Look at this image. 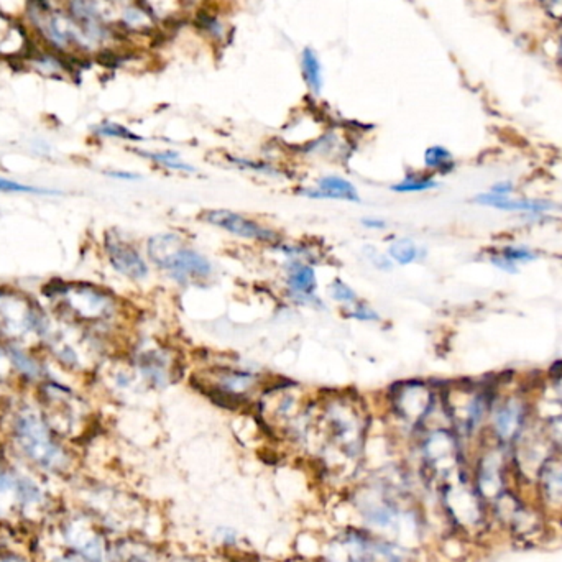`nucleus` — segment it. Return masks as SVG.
Instances as JSON below:
<instances>
[{
  "label": "nucleus",
  "instance_id": "nucleus-1",
  "mask_svg": "<svg viewBox=\"0 0 562 562\" xmlns=\"http://www.w3.org/2000/svg\"><path fill=\"white\" fill-rule=\"evenodd\" d=\"M10 437L15 449L28 464L49 473H66L71 469L68 449L35 408L22 405L12 413Z\"/></svg>",
  "mask_w": 562,
  "mask_h": 562
},
{
  "label": "nucleus",
  "instance_id": "nucleus-2",
  "mask_svg": "<svg viewBox=\"0 0 562 562\" xmlns=\"http://www.w3.org/2000/svg\"><path fill=\"white\" fill-rule=\"evenodd\" d=\"M147 255L158 270L178 285H202L214 274L209 258L191 247L176 232H161L150 237Z\"/></svg>",
  "mask_w": 562,
  "mask_h": 562
},
{
  "label": "nucleus",
  "instance_id": "nucleus-3",
  "mask_svg": "<svg viewBox=\"0 0 562 562\" xmlns=\"http://www.w3.org/2000/svg\"><path fill=\"white\" fill-rule=\"evenodd\" d=\"M47 296L55 298L65 319L102 326L117 316L119 303L109 291L91 283H58Z\"/></svg>",
  "mask_w": 562,
  "mask_h": 562
},
{
  "label": "nucleus",
  "instance_id": "nucleus-4",
  "mask_svg": "<svg viewBox=\"0 0 562 562\" xmlns=\"http://www.w3.org/2000/svg\"><path fill=\"white\" fill-rule=\"evenodd\" d=\"M49 319L32 298L15 291H0V339L16 345L30 336L45 337Z\"/></svg>",
  "mask_w": 562,
  "mask_h": 562
},
{
  "label": "nucleus",
  "instance_id": "nucleus-5",
  "mask_svg": "<svg viewBox=\"0 0 562 562\" xmlns=\"http://www.w3.org/2000/svg\"><path fill=\"white\" fill-rule=\"evenodd\" d=\"M196 385L202 393L215 401H226L229 406L250 401L255 393H261V377L252 370L234 365H214L198 375Z\"/></svg>",
  "mask_w": 562,
  "mask_h": 562
},
{
  "label": "nucleus",
  "instance_id": "nucleus-6",
  "mask_svg": "<svg viewBox=\"0 0 562 562\" xmlns=\"http://www.w3.org/2000/svg\"><path fill=\"white\" fill-rule=\"evenodd\" d=\"M391 411L401 421L421 424L434 408V393L423 382H401L388 391Z\"/></svg>",
  "mask_w": 562,
  "mask_h": 562
},
{
  "label": "nucleus",
  "instance_id": "nucleus-7",
  "mask_svg": "<svg viewBox=\"0 0 562 562\" xmlns=\"http://www.w3.org/2000/svg\"><path fill=\"white\" fill-rule=\"evenodd\" d=\"M204 222L220 229V231L232 234L234 237L245 240H253L258 244L277 245L280 240V234L273 229L264 226L255 219H250L240 212L229 209H209L201 214Z\"/></svg>",
  "mask_w": 562,
  "mask_h": 562
},
{
  "label": "nucleus",
  "instance_id": "nucleus-8",
  "mask_svg": "<svg viewBox=\"0 0 562 562\" xmlns=\"http://www.w3.org/2000/svg\"><path fill=\"white\" fill-rule=\"evenodd\" d=\"M137 375L150 388H166L178 380V360L173 351L161 345L140 349L133 359Z\"/></svg>",
  "mask_w": 562,
  "mask_h": 562
},
{
  "label": "nucleus",
  "instance_id": "nucleus-9",
  "mask_svg": "<svg viewBox=\"0 0 562 562\" xmlns=\"http://www.w3.org/2000/svg\"><path fill=\"white\" fill-rule=\"evenodd\" d=\"M104 252L112 268L127 280L143 281L148 278L150 266L140 250L114 229L107 231L104 235Z\"/></svg>",
  "mask_w": 562,
  "mask_h": 562
},
{
  "label": "nucleus",
  "instance_id": "nucleus-10",
  "mask_svg": "<svg viewBox=\"0 0 562 562\" xmlns=\"http://www.w3.org/2000/svg\"><path fill=\"white\" fill-rule=\"evenodd\" d=\"M283 283H285L286 296L293 299L296 305L323 306L318 298V277L312 264L299 258H288L283 264Z\"/></svg>",
  "mask_w": 562,
  "mask_h": 562
},
{
  "label": "nucleus",
  "instance_id": "nucleus-11",
  "mask_svg": "<svg viewBox=\"0 0 562 562\" xmlns=\"http://www.w3.org/2000/svg\"><path fill=\"white\" fill-rule=\"evenodd\" d=\"M298 194L307 199H331V201H345L359 204L362 201L359 191L351 181L337 174H326L316 181L314 186L299 187Z\"/></svg>",
  "mask_w": 562,
  "mask_h": 562
},
{
  "label": "nucleus",
  "instance_id": "nucleus-12",
  "mask_svg": "<svg viewBox=\"0 0 562 562\" xmlns=\"http://www.w3.org/2000/svg\"><path fill=\"white\" fill-rule=\"evenodd\" d=\"M524 421V406L519 399L511 398L493 413V430L502 441H511L519 434Z\"/></svg>",
  "mask_w": 562,
  "mask_h": 562
},
{
  "label": "nucleus",
  "instance_id": "nucleus-13",
  "mask_svg": "<svg viewBox=\"0 0 562 562\" xmlns=\"http://www.w3.org/2000/svg\"><path fill=\"white\" fill-rule=\"evenodd\" d=\"M477 204H482V206H490V207H497V209L503 211H531V212H543L549 211L554 207L552 202L546 201H522V199H508L505 196H497V194H480L476 198Z\"/></svg>",
  "mask_w": 562,
  "mask_h": 562
},
{
  "label": "nucleus",
  "instance_id": "nucleus-14",
  "mask_svg": "<svg viewBox=\"0 0 562 562\" xmlns=\"http://www.w3.org/2000/svg\"><path fill=\"white\" fill-rule=\"evenodd\" d=\"M541 485L549 502L562 505V460H546L539 469Z\"/></svg>",
  "mask_w": 562,
  "mask_h": 562
},
{
  "label": "nucleus",
  "instance_id": "nucleus-15",
  "mask_svg": "<svg viewBox=\"0 0 562 562\" xmlns=\"http://www.w3.org/2000/svg\"><path fill=\"white\" fill-rule=\"evenodd\" d=\"M500 457L497 452H490L484 457V464L480 469V489L484 495L498 498V487L502 484V472H500Z\"/></svg>",
  "mask_w": 562,
  "mask_h": 562
},
{
  "label": "nucleus",
  "instance_id": "nucleus-16",
  "mask_svg": "<svg viewBox=\"0 0 562 562\" xmlns=\"http://www.w3.org/2000/svg\"><path fill=\"white\" fill-rule=\"evenodd\" d=\"M388 257L393 260V264L398 265H411L421 258V248L416 245L414 240L408 237H399L395 239L388 247Z\"/></svg>",
  "mask_w": 562,
  "mask_h": 562
},
{
  "label": "nucleus",
  "instance_id": "nucleus-17",
  "mask_svg": "<svg viewBox=\"0 0 562 562\" xmlns=\"http://www.w3.org/2000/svg\"><path fill=\"white\" fill-rule=\"evenodd\" d=\"M301 65L306 84L309 86L312 93L320 94V89H323V68H320V61L318 55H316L311 48H306L305 51H303Z\"/></svg>",
  "mask_w": 562,
  "mask_h": 562
},
{
  "label": "nucleus",
  "instance_id": "nucleus-18",
  "mask_svg": "<svg viewBox=\"0 0 562 562\" xmlns=\"http://www.w3.org/2000/svg\"><path fill=\"white\" fill-rule=\"evenodd\" d=\"M141 155L150 158L153 163L161 166V168L172 169V172L180 173H194L196 168L193 165L186 163L181 160V155L173 150H163V152H141Z\"/></svg>",
  "mask_w": 562,
  "mask_h": 562
},
{
  "label": "nucleus",
  "instance_id": "nucleus-19",
  "mask_svg": "<svg viewBox=\"0 0 562 562\" xmlns=\"http://www.w3.org/2000/svg\"><path fill=\"white\" fill-rule=\"evenodd\" d=\"M424 165L428 168L434 169V172L447 173L452 169L454 160L447 148L434 145V147H430L426 150V153H424Z\"/></svg>",
  "mask_w": 562,
  "mask_h": 562
},
{
  "label": "nucleus",
  "instance_id": "nucleus-20",
  "mask_svg": "<svg viewBox=\"0 0 562 562\" xmlns=\"http://www.w3.org/2000/svg\"><path fill=\"white\" fill-rule=\"evenodd\" d=\"M439 186V183L432 180L430 176H419V174H408L405 180H401L397 185L391 186V191L395 193H423V191L432 189Z\"/></svg>",
  "mask_w": 562,
  "mask_h": 562
},
{
  "label": "nucleus",
  "instance_id": "nucleus-21",
  "mask_svg": "<svg viewBox=\"0 0 562 562\" xmlns=\"http://www.w3.org/2000/svg\"><path fill=\"white\" fill-rule=\"evenodd\" d=\"M329 294H331V298L334 299L336 303H339V305H342L344 307L352 306L355 305L357 301H360L359 294L352 290V286H349L347 283L340 280V278H334V280L331 281V285H329Z\"/></svg>",
  "mask_w": 562,
  "mask_h": 562
},
{
  "label": "nucleus",
  "instance_id": "nucleus-22",
  "mask_svg": "<svg viewBox=\"0 0 562 562\" xmlns=\"http://www.w3.org/2000/svg\"><path fill=\"white\" fill-rule=\"evenodd\" d=\"M231 163L239 169H244V172L265 174V176H280V174H283L280 168H277L272 163H266V161L248 160V158H231Z\"/></svg>",
  "mask_w": 562,
  "mask_h": 562
},
{
  "label": "nucleus",
  "instance_id": "nucleus-23",
  "mask_svg": "<svg viewBox=\"0 0 562 562\" xmlns=\"http://www.w3.org/2000/svg\"><path fill=\"white\" fill-rule=\"evenodd\" d=\"M344 318L360 320V323H377L380 320V314L372 306L365 305V303L357 301L355 305L344 307Z\"/></svg>",
  "mask_w": 562,
  "mask_h": 562
},
{
  "label": "nucleus",
  "instance_id": "nucleus-24",
  "mask_svg": "<svg viewBox=\"0 0 562 562\" xmlns=\"http://www.w3.org/2000/svg\"><path fill=\"white\" fill-rule=\"evenodd\" d=\"M362 253L375 270H380V272H391L393 270V260L388 257V253L380 252L373 245H367V247L362 248Z\"/></svg>",
  "mask_w": 562,
  "mask_h": 562
},
{
  "label": "nucleus",
  "instance_id": "nucleus-25",
  "mask_svg": "<svg viewBox=\"0 0 562 562\" xmlns=\"http://www.w3.org/2000/svg\"><path fill=\"white\" fill-rule=\"evenodd\" d=\"M0 193H25V194H47V196L60 194L58 191L41 189V187L20 185V183L5 180V178H0Z\"/></svg>",
  "mask_w": 562,
  "mask_h": 562
},
{
  "label": "nucleus",
  "instance_id": "nucleus-26",
  "mask_svg": "<svg viewBox=\"0 0 562 562\" xmlns=\"http://www.w3.org/2000/svg\"><path fill=\"white\" fill-rule=\"evenodd\" d=\"M97 133L102 137H112V139H122V140H132V141L141 140L139 135H135V133L128 130V128H125L119 124H112V122L102 124L101 127L97 128Z\"/></svg>",
  "mask_w": 562,
  "mask_h": 562
},
{
  "label": "nucleus",
  "instance_id": "nucleus-27",
  "mask_svg": "<svg viewBox=\"0 0 562 562\" xmlns=\"http://www.w3.org/2000/svg\"><path fill=\"white\" fill-rule=\"evenodd\" d=\"M502 257L505 258V260L510 261V264L516 265V261H531L535 260L536 255L535 253H531L530 250L524 248V247H505L502 252Z\"/></svg>",
  "mask_w": 562,
  "mask_h": 562
},
{
  "label": "nucleus",
  "instance_id": "nucleus-28",
  "mask_svg": "<svg viewBox=\"0 0 562 562\" xmlns=\"http://www.w3.org/2000/svg\"><path fill=\"white\" fill-rule=\"evenodd\" d=\"M360 224L365 229H368V231H383V229H386V226H388L385 219L375 218V215H368V218H364L360 220Z\"/></svg>",
  "mask_w": 562,
  "mask_h": 562
},
{
  "label": "nucleus",
  "instance_id": "nucleus-29",
  "mask_svg": "<svg viewBox=\"0 0 562 562\" xmlns=\"http://www.w3.org/2000/svg\"><path fill=\"white\" fill-rule=\"evenodd\" d=\"M552 437L557 444L562 445V418L552 421Z\"/></svg>",
  "mask_w": 562,
  "mask_h": 562
},
{
  "label": "nucleus",
  "instance_id": "nucleus-30",
  "mask_svg": "<svg viewBox=\"0 0 562 562\" xmlns=\"http://www.w3.org/2000/svg\"><path fill=\"white\" fill-rule=\"evenodd\" d=\"M511 186L510 183H500V185H495L492 187V194H497V196H505L506 193H510L511 191Z\"/></svg>",
  "mask_w": 562,
  "mask_h": 562
},
{
  "label": "nucleus",
  "instance_id": "nucleus-31",
  "mask_svg": "<svg viewBox=\"0 0 562 562\" xmlns=\"http://www.w3.org/2000/svg\"><path fill=\"white\" fill-rule=\"evenodd\" d=\"M109 176L119 178V180H139V174L128 173V172H110Z\"/></svg>",
  "mask_w": 562,
  "mask_h": 562
}]
</instances>
